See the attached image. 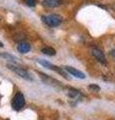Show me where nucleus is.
<instances>
[{
	"instance_id": "obj_1",
	"label": "nucleus",
	"mask_w": 115,
	"mask_h": 120,
	"mask_svg": "<svg viewBox=\"0 0 115 120\" xmlns=\"http://www.w3.org/2000/svg\"><path fill=\"white\" fill-rule=\"evenodd\" d=\"M42 21L45 23L46 25L50 26V27H56L59 24H61L62 22V18L61 16L56 14H52V15H47V16H42L41 17Z\"/></svg>"
},
{
	"instance_id": "obj_12",
	"label": "nucleus",
	"mask_w": 115,
	"mask_h": 120,
	"mask_svg": "<svg viewBox=\"0 0 115 120\" xmlns=\"http://www.w3.org/2000/svg\"><path fill=\"white\" fill-rule=\"evenodd\" d=\"M79 94H80L79 91H77V90H73V89L70 90L69 93H68V95H69L70 97H77Z\"/></svg>"
},
{
	"instance_id": "obj_7",
	"label": "nucleus",
	"mask_w": 115,
	"mask_h": 120,
	"mask_svg": "<svg viewBox=\"0 0 115 120\" xmlns=\"http://www.w3.org/2000/svg\"><path fill=\"white\" fill-rule=\"evenodd\" d=\"M43 5L48 8H55L61 5V0H43Z\"/></svg>"
},
{
	"instance_id": "obj_2",
	"label": "nucleus",
	"mask_w": 115,
	"mask_h": 120,
	"mask_svg": "<svg viewBox=\"0 0 115 120\" xmlns=\"http://www.w3.org/2000/svg\"><path fill=\"white\" fill-rule=\"evenodd\" d=\"M11 105H12V108L14 110H20L24 107L25 105V98H24V95L22 94L21 92H17L15 96L13 97L12 99V102H11Z\"/></svg>"
},
{
	"instance_id": "obj_4",
	"label": "nucleus",
	"mask_w": 115,
	"mask_h": 120,
	"mask_svg": "<svg viewBox=\"0 0 115 120\" xmlns=\"http://www.w3.org/2000/svg\"><path fill=\"white\" fill-rule=\"evenodd\" d=\"M91 53L100 63H102V64H106L105 55L102 52L101 49H99V48H97V47H93V48H91Z\"/></svg>"
},
{
	"instance_id": "obj_9",
	"label": "nucleus",
	"mask_w": 115,
	"mask_h": 120,
	"mask_svg": "<svg viewBox=\"0 0 115 120\" xmlns=\"http://www.w3.org/2000/svg\"><path fill=\"white\" fill-rule=\"evenodd\" d=\"M41 51L43 54H45L47 56H54L56 54V51H55V49H53L52 47H44V48H42Z\"/></svg>"
},
{
	"instance_id": "obj_8",
	"label": "nucleus",
	"mask_w": 115,
	"mask_h": 120,
	"mask_svg": "<svg viewBox=\"0 0 115 120\" xmlns=\"http://www.w3.org/2000/svg\"><path fill=\"white\" fill-rule=\"evenodd\" d=\"M37 62H38L40 65H42L43 67H45V68L51 69V70H54V71H55V69H56V67H57V66H55V65H53V64H51L50 62L46 61V60H43V59H37Z\"/></svg>"
},
{
	"instance_id": "obj_14",
	"label": "nucleus",
	"mask_w": 115,
	"mask_h": 120,
	"mask_svg": "<svg viewBox=\"0 0 115 120\" xmlns=\"http://www.w3.org/2000/svg\"><path fill=\"white\" fill-rule=\"evenodd\" d=\"M110 55L112 56V58L115 60V49H113V50H111V51H110Z\"/></svg>"
},
{
	"instance_id": "obj_11",
	"label": "nucleus",
	"mask_w": 115,
	"mask_h": 120,
	"mask_svg": "<svg viewBox=\"0 0 115 120\" xmlns=\"http://www.w3.org/2000/svg\"><path fill=\"white\" fill-rule=\"evenodd\" d=\"M88 88H89V90H92V91H95V92H98L100 90V87L96 84H90L88 86Z\"/></svg>"
},
{
	"instance_id": "obj_5",
	"label": "nucleus",
	"mask_w": 115,
	"mask_h": 120,
	"mask_svg": "<svg viewBox=\"0 0 115 120\" xmlns=\"http://www.w3.org/2000/svg\"><path fill=\"white\" fill-rule=\"evenodd\" d=\"M64 69L67 71L69 74H71L72 76L79 78V79H85V77H86V75H85L83 72H81L80 70H77L76 68H73L71 66H65Z\"/></svg>"
},
{
	"instance_id": "obj_10",
	"label": "nucleus",
	"mask_w": 115,
	"mask_h": 120,
	"mask_svg": "<svg viewBox=\"0 0 115 120\" xmlns=\"http://www.w3.org/2000/svg\"><path fill=\"white\" fill-rule=\"evenodd\" d=\"M0 56H1V57H4L6 59H9V60H16L15 56L10 55V54H7V53H2V54H0Z\"/></svg>"
},
{
	"instance_id": "obj_15",
	"label": "nucleus",
	"mask_w": 115,
	"mask_h": 120,
	"mask_svg": "<svg viewBox=\"0 0 115 120\" xmlns=\"http://www.w3.org/2000/svg\"><path fill=\"white\" fill-rule=\"evenodd\" d=\"M0 47H3V43L2 42H0Z\"/></svg>"
},
{
	"instance_id": "obj_3",
	"label": "nucleus",
	"mask_w": 115,
	"mask_h": 120,
	"mask_svg": "<svg viewBox=\"0 0 115 120\" xmlns=\"http://www.w3.org/2000/svg\"><path fill=\"white\" fill-rule=\"evenodd\" d=\"M7 67H8V69H10L11 71H13L14 73H16L18 76H20L21 78H23V79H26V80H32V77L31 75L29 74L28 72L25 69L21 68V67H17L13 64H7Z\"/></svg>"
},
{
	"instance_id": "obj_6",
	"label": "nucleus",
	"mask_w": 115,
	"mask_h": 120,
	"mask_svg": "<svg viewBox=\"0 0 115 120\" xmlns=\"http://www.w3.org/2000/svg\"><path fill=\"white\" fill-rule=\"evenodd\" d=\"M30 49H31V46H30V44L27 42H20L17 46V50L22 54L27 53V52L30 51Z\"/></svg>"
},
{
	"instance_id": "obj_13",
	"label": "nucleus",
	"mask_w": 115,
	"mask_h": 120,
	"mask_svg": "<svg viewBox=\"0 0 115 120\" xmlns=\"http://www.w3.org/2000/svg\"><path fill=\"white\" fill-rule=\"evenodd\" d=\"M25 3H26L28 6L33 7V6H35V4H36V0H25Z\"/></svg>"
}]
</instances>
